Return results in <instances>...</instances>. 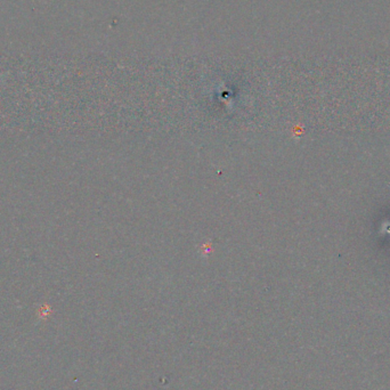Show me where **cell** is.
<instances>
[]
</instances>
